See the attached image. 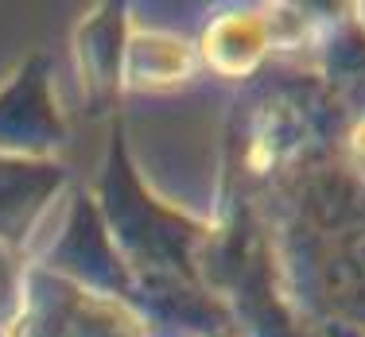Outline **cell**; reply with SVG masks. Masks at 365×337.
<instances>
[{
  "label": "cell",
  "mask_w": 365,
  "mask_h": 337,
  "mask_svg": "<svg viewBox=\"0 0 365 337\" xmlns=\"http://www.w3.org/2000/svg\"><path fill=\"white\" fill-rule=\"evenodd\" d=\"M206 50H210L214 66H222V70H230V74L249 70L260 58V50H264V28H260V20H253V16L222 20L210 31V39H206Z\"/></svg>",
  "instance_id": "obj_1"
}]
</instances>
